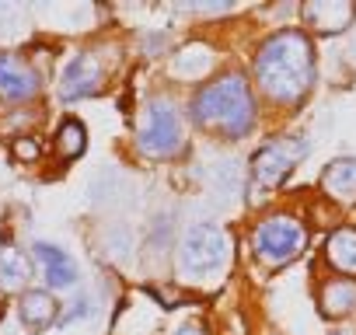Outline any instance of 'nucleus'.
Wrapping results in <instances>:
<instances>
[{"mask_svg": "<svg viewBox=\"0 0 356 335\" xmlns=\"http://www.w3.org/2000/svg\"><path fill=\"white\" fill-rule=\"evenodd\" d=\"M186 147V133H182V119L168 101H150L143 108L140 119V150L150 157H175Z\"/></svg>", "mask_w": 356, "mask_h": 335, "instance_id": "39448f33", "label": "nucleus"}, {"mask_svg": "<svg viewBox=\"0 0 356 335\" xmlns=\"http://www.w3.org/2000/svg\"><path fill=\"white\" fill-rule=\"evenodd\" d=\"M307 154V147L297 140V136H286V140H273V143H266L255 157H252V175H255V182L259 186H266V189H276L293 168H297V161Z\"/></svg>", "mask_w": 356, "mask_h": 335, "instance_id": "423d86ee", "label": "nucleus"}, {"mask_svg": "<svg viewBox=\"0 0 356 335\" xmlns=\"http://www.w3.org/2000/svg\"><path fill=\"white\" fill-rule=\"evenodd\" d=\"M321 189L332 196V199H342V203H356V157H339L325 168L321 175Z\"/></svg>", "mask_w": 356, "mask_h": 335, "instance_id": "9b49d317", "label": "nucleus"}, {"mask_svg": "<svg viewBox=\"0 0 356 335\" xmlns=\"http://www.w3.org/2000/svg\"><path fill=\"white\" fill-rule=\"evenodd\" d=\"M304 241H307L304 224L297 217L280 213V217H269V220L259 224V231H255V255H259L262 265L280 269V265L293 262L304 252Z\"/></svg>", "mask_w": 356, "mask_h": 335, "instance_id": "20e7f679", "label": "nucleus"}, {"mask_svg": "<svg viewBox=\"0 0 356 335\" xmlns=\"http://www.w3.org/2000/svg\"><path fill=\"white\" fill-rule=\"evenodd\" d=\"M193 119L220 136H245L255 122V98L241 74H224L200 88L193 98Z\"/></svg>", "mask_w": 356, "mask_h": 335, "instance_id": "f03ea898", "label": "nucleus"}, {"mask_svg": "<svg viewBox=\"0 0 356 335\" xmlns=\"http://www.w3.org/2000/svg\"><path fill=\"white\" fill-rule=\"evenodd\" d=\"M29 272H32V265H29L22 248H15V245L0 248V290H4V293L22 290L29 283Z\"/></svg>", "mask_w": 356, "mask_h": 335, "instance_id": "dca6fc26", "label": "nucleus"}, {"mask_svg": "<svg viewBox=\"0 0 356 335\" xmlns=\"http://www.w3.org/2000/svg\"><path fill=\"white\" fill-rule=\"evenodd\" d=\"M231 259V238L213 224H193L182 238V272L186 276H213Z\"/></svg>", "mask_w": 356, "mask_h": 335, "instance_id": "7ed1b4c3", "label": "nucleus"}, {"mask_svg": "<svg viewBox=\"0 0 356 335\" xmlns=\"http://www.w3.org/2000/svg\"><path fill=\"white\" fill-rule=\"evenodd\" d=\"M171 335H210V332H207V325H203V321H186L182 328H175Z\"/></svg>", "mask_w": 356, "mask_h": 335, "instance_id": "6ab92c4d", "label": "nucleus"}, {"mask_svg": "<svg viewBox=\"0 0 356 335\" xmlns=\"http://www.w3.org/2000/svg\"><path fill=\"white\" fill-rule=\"evenodd\" d=\"M39 95V77L18 63L15 56L8 53H0V98H8V101H29Z\"/></svg>", "mask_w": 356, "mask_h": 335, "instance_id": "1a4fd4ad", "label": "nucleus"}, {"mask_svg": "<svg viewBox=\"0 0 356 335\" xmlns=\"http://www.w3.org/2000/svg\"><path fill=\"white\" fill-rule=\"evenodd\" d=\"M84 147H88V133H84V126H81L77 119H67V122L60 126V133H56V150H60L67 161H74V157L84 154Z\"/></svg>", "mask_w": 356, "mask_h": 335, "instance_id": "f3484780", "label": "nucleus"}, {"mask_svg": "<svg viewBox=\"0 0 356 335\" xmlns=\"http://www.w3.org/2000/svg\"><path fill=\"white\" fill-rule=\"evenodd\" d=\"M325 259L332 269L346 272V276H356V227H339L328 234L325 241Z\"/></svg>", "mask_w": 356, "mask_h": 335, "instance_id": "ddd939ff", "label": "nucleus"}, {"mask_svg": "<svg viewBox=\"0 0 356 335\" xmlns=\"http://www.w3.org/2000/svg\"><path fill=\"white\" fill-rule=\"evenodd\" d=\"M102 63H98V56H91V53H81V56H74L67 67H63V77H60V95L67 98V101H77V98H84V95H95L98 88H102Z\"/></svg>", "mask_w": 356, "mask_h": 335, "instance_id": "6e6552de", "label": "nucleus"}, {"mask_svg": "<svg viewBox=\"0 0 356 335\" xmlns=\"http://www.w3.org/2000/svg\"><path fill=\"white\" fill-rule=\"evenodd\" d=\"M35 259L42 262V272H46V279L53 283V286H74V279H77V269H74V262H70V255L67 252H60L56 245H35Z\"/></svg>", "mask_w": 356, "mask_h": 335, "instance_id": "2eb2a0df", "label": "nucleus"}, {"mask_svg": "<svg viewBox=\"0 0 356 335\" xmlns=\"http://www.w3.org/2000/svg\"><path fill=\"white\" fill-rule=\"evenodd\" d=\"M210 67H213V49L193 42L186 49H178V56L171 60V77H178V81H200Z\"/></svg>", "mask_w": 356, "mask_h": 335, "instance_id": "4468645a", "label": "nucleus"}, {"mask_svg": "<svg viewBox=\"0 0 356 335\" xmlns=\"http://www.w3.org/2000/svg\"><path fill=\"white\" fill-rule=\"evenodd\" d=\"M318 307L328 318H346L356 311V283L353 279H328L318 290Z\"/></svg>", "mask_w": 356, "mask_h": 335, "instance_id": "f8f14e48", "label": "nucleus"}, {"mask_svg": "<svg viewBox=\"0 0 356 335\" xmlns=\"http://www.w3.org/2000/svg\"><path fill=\"white\" fill-rule=\"evenodd\" d=\"M18 314H22V321H25L32 332H42V328H49V325L56 321L60 304H56V297H53L49 290H29V293H22Z\"/></svg>", "mask_w": 356, "mask_h": 335, "instance_id": "9d476101", "label": "nucleus"}, {"mask_svg": "<svg viewBox=\"0 0 356 335\" xmlns=\"http://www.w3.org/2000/svg\"><path fill=\"white\" fill-rule=\"evenodd\" d=\"M255 81L273 101H283V105L300 101L314 84L311 39L297 28H283L269 35L255 53Z\"/></svg>", "mask_w": 356, "mask_h": 335, "instance_id": "f257e3e1", "label": "nucleus"}, {"mask_svg": "<svg viewBox=\"0 0 356 335\" xmlns=\"http://www.w3.org/2000/svg\"><path fill=\"white\" fill-rule=\"evenodd\" d=\"M11 150H15V157H18V161H35V157L42 154L39 140H32V136H18Z\"/></svg>", "mask_w": 356, "mask_h": 335, "instance_id": "a211bd4d", "label": "nucleus"}, {"mask_svg": "<svg viewBox=\"0 0 356 335\" xmlns=\"http://www.w3.org/2000/svg\"><path fill=\"white\" fill-rule=\"evenodd\" d=\"M304 22L311 32L318 35H335V32H346L356 18V4H349V0H311V4H304Z\"/></svg>", "mask_w": 356, "mask_h": 335, "instance_id": "0eeeda50", "label": "nucleus"}]
</instances>
